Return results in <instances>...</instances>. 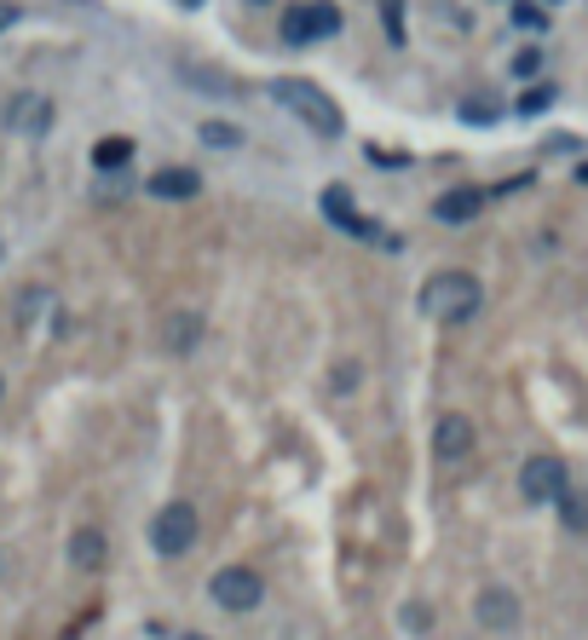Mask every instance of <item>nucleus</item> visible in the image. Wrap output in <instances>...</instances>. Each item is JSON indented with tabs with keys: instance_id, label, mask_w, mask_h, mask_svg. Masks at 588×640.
<instances>
[{
	"instance_id": "obj_1",
	"label": "nucleus",
	"mask_w": 588,
	"mask_h": 640,
	"mask_svg": "<svg viewBox=\"0 0 588 640\" xmlns=\"http://www.w3.org/2000/svg\"><path fill=\"white\" fill-rule=\"evenodd\" d=\"M479 300H484V289H479L473 271H432L427 289H421V312L445 329H462L479 312Z\"/></svg>"
},
{
	"instance_id": "obj_2",
	"label": "nucleus",
	"mask_w": 588,
	"mask_h": 640,
	"mask_svg": "<svg viewBox=\"0 0 588 640\" xmlns=\"http://www.w3.org/2000/svg\"><path fill=\"white\" fill-rule=\"evenodd\" d=\"M271 98L284 110H295L312 134H323V139H335L341 134V110H335V98H329L318 82H306V75H277L271 82Z\"/></svg>"
},
{
	"instance_id": "obj_3",
	"label": "nucleus",
	"mask_w": 588,
	"mask_h": 640,
	"mask_svg": "<svg viewBox=\"0 0 588 640\" xmlns=\"http://www.w3.org/2000/svg\"><path fill=\"white\" fill-rule=\"evenodd\" d=\"M277 30H284L289 46H312V41H329V35L341 30V12L329 7V0H306V7H289V12H284V23H277Z\"/></svg>"
},
{
	"instance_id": "obj_4",
	"label": "nucleus",
	"mask_w": 588,
	"mask_h": 640,
	"mask_svg": "<svg viewBox=\"0 0 588 640\" xmlns=\"http://www.w3.org/2000/svg\"><path fill=\"white\" fill-rule=\"evenodd\" d=\"M209 595H214L220 611H254V606L266 600V577L254 572V566H225V572H214Z\"/></svg>"
},
{
	"instance_id": "obj_5",
	"label": "nucleus",
	"mask_w": 588,
	"mask_h": 640,
	"mask_svg": "<svg viewBox=\"0 0 588 640\" xmlns=\"http://www.w3.org/2000/svg\"><path fill=\"white\" fill-rule=\"evenodd\" d=\"M196 543V508L191 502H168L157 520H150V548L157 554H168V559H179Z\"/></svg>"
},
{
	"instance_id": "obj_6",
	"label": "nucleus",
	"mask_w": 588,
	"mask_h": 640,
	"mask_svg": "<svg viewBox=\"0 0 588 640\" xmlns=\"http://www.w3.org/2000/svg\"><path fill=\"white\" fill-rule=\"evenodd\" d=\"M571 484V473H566V462H559V456H531V462L520 468V497L525 502H554L559 491H566Z\"/></svg>"
},
{
	"instance_id": "obj_7",
	"label": "nucleus",
	"mask_w": 588,
	"mask_h": 640,
	"mask_svg": "<svg viewBox=\"0 0 588 640\" xmlns=\"http://www.w3.org/2000/svg\"><path fill=\"white\" fill-rule=\"evenodd\" d=\"M0 121L12 127V134L23 139H41V134H53V98H41V93H18L7 110H0Z\"/></svg>"
},
{
	"instance_id": "obj_8",
	"label": "nucleus",
	"mask_w": 588,
	"mask_h": 640,
	"mask_svg": "<svg viewBox=\"0 0 588 640\" xmlns=\"http://www.w3.org/2000/svg\"><path fill=\"white\" fill-rule=\"evenodd\" d=\"M473 618H479L484 629H491V634L514 629V623H520V595H514V588H502V583L479 588V600H473Z\"/></svg>"
},
{
	"instance_id": "obj_9",
	"label": "nucleus",
	"mask_w": 588,
	"mask_h": 640,
	"mask_svg": "<svg viewBox=\"0 0 588 640\" xmlns=\"http://www.w3.org/2000/svg\"><path fill=\"white\" fill-rule=\"evenodd\" d=\"M432 456H439L445 468L468 462L473 456V422L468 416H439V427H432Z\"/></svg>"
},
{
	"instance_id": "obj_10",
	"label": "nucleus",
	"mask_w": 588,
	"mask_h": 640,
	"mask_svg": "<svg viewBox=\"0 0 588 640\" xmlns=\"http://www.w3.org/2000/svg\"><path fill=\"white\" fill-rule=\"evenodd\" d=\"M110 559V536L98 531V525H75L70 536V572H98Z\"/></svg>"
},
{
	"instance_id": "obj_11",
	"label": "nucleus",
	"mask_w": 588,
	"mask_h": 640,
	"mask_svg": "<svg viewBox=\"0 0 588 640\" xmlns=\"http://www.w3.org/2000/svg\"><path fill=\"white\" fill-rule=\"evenodd\" d=\"M145 191L157 196V202H191L196 191H202V179L191 173V168H157L145 179Z\"/></svg>"
},
{
	"instance_id": "obj_12",
	"label": "nucleus",
	"mask_w": 588,
	"mask_h": 640,
	"mask_svg": "<svg viewBox=\"0 0 588 640\" xmlns=\"http://www.w3.org/2000/svg\"><path fill=\"white\" fill-rule=\"evenodd\" d=\"M323 214L335 220L341 232H352V237H381L370 220H357V214H352V191H346V185H329V191H323Z\"/></svg>"
},
{
	"instance_id": "obj_13",
	"label": "nucleus",
	"mask_w": 588,
	"mask_h": 640,
	"mask_svg": "<svg viewBox=\"0 0 588 640\" xmlns=\"http://www.w3.org/2000/svg\"><path fill=\"white\" fill-rule=\"evenodd\" d=\"M196 341H202V312H185V306H179V312L162 318V346L168 352H191Z\"/></svg>"
},
{
	"instance_id": "obj_14",
	"label": "nucleus",
	"mask_w": 588,
	"mask_h": 640,
	"mask_svg": "<svg viewBox=\"0 0 588 640\" xmlns=\"http://www.w3.org/2000/svg\"><path fill=\"white\" fill-rule=\"evenodd\" d=\"M484 209V191H473V185H462V191H445L439 202H432V214H439L445 225H462V220H473Z\"/></svg>"
},
{
	"instance_id": "obj_15",
	"label": "nucleus",
	"mask_w": 588,
	"mask_h": 640,
	"mask_svg": "<svg viewBox=\"0 0 588 640\" xmlns=\"http://www.w3.org/2000/svg\"><path fill=\"white\" fill-rule=\"evenodd\" d=\"M554 502H559V525H566L571 536H588V491L582 484H566Z\"/></svg>"
},
{
	"instance_id": "obj_16",
	"label": "nucleus",
	"mask_w": 588,
	"mask_h": 640,
	"mask_svg": "<svg viewBox=\"0 0 588 640\" xmlns=\"http://www.w3.org/2000/svg\"><path fill=\"white\" fill-rule=\"evenodd\" d=\"M127 162H133V139H98V145H93V168L116 173V168H127Z\"/></svg>"
},
{
	"instance_id": "obj_17",
	"label": "nucleus",
	"mask_w": 588,
	"mask_h": 640,
	"mask_svg": "<svg viewBox=\"0 0 588 640\" xmlns=\"http://www.w3.org/2000/svg\"><path fill=\"white\" fill-rule=\"evenodd\" d=\"M179 82H191L202 93H237L232 75H220V70H202V64H179Z\"/></svg>"
},
{
	"instance_id": "obj_18",
	"label": "nucleus",
	"mask_w": 588,
	"mask_h": 640,
	"mask_svg": "<svg viewBox=\"0 0 588 640\" xmlns=\"http://www.w3.org/2000/svg\"><path fill=\"white\" fill-rule=\"evenodd\" d=\"M202 145H214V150H237V145H243V127H232V121H202Z\"/></svg>"
},
{
	"instance_id": "obj_19",
	"label": "nucleus",
	"mask_w": 588,
	"mask_h": 640,
	"mask_svg": "<svg viewBox=\"0 0 588 640\" xmlns=\"http://www.w3.org/2000/svg\"><path fill=\"white\" fill-rule=\"evenodd\" d=\"M381 30L393 46H404V0H381Z\"/></svg>"
},
{
	"instance_id": "obj_20",
	"label": "nucleus",
	"mask_w": 588,
	"mask_h": 640,
	"mask_svg": "<svg viewBox=\"0 0 588 640\" xmlns=\"http://www.w3.org/2000/svg\"><path fill=\"white\" fill-rule=\"evenodd\" d=\"M554 105V87H531L525 98H520V116H543Z\"/></svg>"
},
{
	"instance_id": "obj_21",
	"label": "nucleus",
	"mask_w": 588,
	"mask_h": 640,
	"mask_svg": "<svg viewBox=\"0 0 588 640\" xmlns=\"http://www.w3.org/2000/svg\"><path fill=\"white\" fill-rule=\"evenodd\" d=\"M41 306H46V289H18V323H30Z\"/></svg>"
},
{
	"instance_id": "obj_22",
	"label": "nucleus",
	"mask_w": 588,
	"mask_h": 640,
	"mask_svg": "<svg viewBox=\"0 0 588 640\" xmlns=\"http://www.w3.org/2000/svg\"><path fill=\"white\" fill-rule=\"evenodd\" d=\"M514 23H520V30H548V12H543V7H520Z\"/></svg>"
},
{
	"instance_id": "obj_23",
	"label": "nucleus",
	"mask_w": 588,
	"mask_h": 640,
	"mask_svg": "<svg viewBox=\"0 0 588 640\" xmlns=\"http://www.w3.org/2000/svg\"><path fill=\"white\" fill-rule=\"evenodd\" d=\"M536 70H543V53H536V46H525V53L514 58V75H525V82H531Z\"/></svg>"
},
{
	"instance_id": "obj_24",
	"label": "nucleus",
	"mask_w": 588,
	"mask_h": 640,
	"mask_svg": "<svg viewBox=\"0 0 588 640\" xmlns=\"http://www.w3.org/2000/svg\"><path fill=\"white\" fill-rule=\"evenodd\" d=\"M462 116H468V121H496L491 98H468V105H462Z\"/></svg>"
},
{
	"instance_id": "obj_25",
	"label": "nucleus",
	"mask_w": 588,
	"mask_h": 640,
	"mask_svg": "<svg viewBox=\"0 0 588 640\" xmlns=\"http://www.w3.org/2000/svg\"><path fill=\"white\" fill-rule=\"evenodd\" d=\"M357 387V364H341V375H335V393H352Z\"/></svg>"
},
{
	"instance_id": "obj_26",
	"label": "nucleus",
	"mask_w": 588,
	"mask_h": 640,
	"mask_svg": "<svg viewBox=\"0 0 588 640\" xmlns=\"http://www.w3.org/2000/svg\"><path fill=\"white\" fill-rule=\"evenodd\" d=\"M18 18V7H0V30H7V23Z\"/></svg>"
},
{
	"instance_id": "obj_27",
	"label": "nucleus",
	"mask_w": 588,
	"mask_h": 640,
	"mask_svg": "<svg viewBox=\"0 0 588 640\" xmlns=\"http://www.w3.org/2000/svg\"><path fill=\"white\" fill-rule=\"evenodd\" d=\"M179 640H209V634H196V629H185V634H179Z\"/></svg>"
},
{
	"instance_id": "obj_28",
	"label": "nucleus",
	"mask_w": 588,
	"mask_h": 640,
	"mask_svg": "<svg viewBox=\"0 0 588 640\" xmlns=\"http://www.w3.org/2000/svg\"><path fill=\"white\" fill-rule=\"evenodd\" d=\"M0 577H7V554H0Z\"/></svg>"
},
{
	"instance_id": "obj_29",
	"label": "nucleus",
	"mask_w": 588,
	"mask_h": 640,
	"mask_svg": "<svg viewBox=\"0 0 588 640\" xmlns=\"http://www.w3.org/2000/svg\"><path fill=\"white\" fill-rule=\"evenodd\" d=\"M0 398H7V375H0Z\"/></svg>"
}]
</instances>
